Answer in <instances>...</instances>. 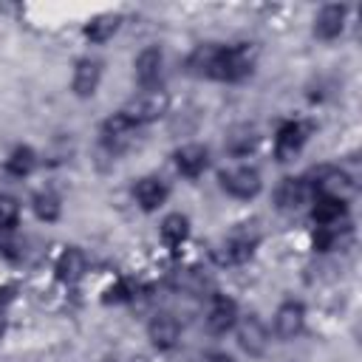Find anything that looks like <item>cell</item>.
Wrapping results in <instances>:
<instances>
[{"label": "cell", "instance_id": "obj_8", "mask_svg": "<svg viewBox=\"0 0 362 362\" xmlns=\"http://www.w3.org/2000/svg\"><path fill=\"white\" fill-rule=\"evenodd\" d=\"M161 71H164V54H161L158 45H150L136 57V79H139V85L144 90H156L158 88Z\"/></svg>", "mask_w": 362, "mask_h": 362}, {"label": "cell", "instance_id": "obj_23", "mask_svg": "<svg viewBox=\"0 0 362 362\" xmlns=\"http://www.w3.org/2000/svg\"><path fill=\"white\" fill-rule=\"evenodd\" d=\"M226 153H232V156H246V153H252L255 150V144H257V133H255V127H249V124H235L229 133H226Z\"/></svg>", "mask_w": 362, "mask_h": 362}, {"label": "cell", "instance_id": "obj_3", "mask_svg": "<svg viewBox=\"0 0 362 362\" xmlns=\"http://www.w3.org/2000/svg\"><path fill=\"white\" fill-rule=\"evenodd\" d=\"M167 107H170V96L161 88H156V90H141L139 96H133L122 113L139 127V124H147V122L161 119L167 113Z\"/></svg>", "mask_w": 362, "mask_h": 362}, {"label": "cell", "instance_id": "obj_1", "mask_svg": "<svg viewBox=\"0 0 362 362\" xmlns=\"http://www.w3.org/2000/svg\"><path fill=\"white\" fill-rule=\"evenodd\" d=\"M260 240V232L255 229V223H240L229 238L221 240V246L215 249V260L223 263V266H235V263H243L252 257L255 246Z\"/></svg>", "mask_w": 362, "mask_h": 362}, {"label": "cell", "instance_id": "obj_15", "mask_svg": "<svg viewBox=\"0 0 362 362\" xmlns=\"http://www.w3.org/2000/svg\"><path fill=\"white\" fill-rule=\"evenodd\" d=\"M133 195H136V201H139V206L144 212H153L167 201V184L158 175H144V178L136 181Z\"/></svg>", "mask_w": 362, "mask_h": 362}, {"label": "cell", "instance_id": "obj_28", "mask_svg": "<svg viewBox=\"0 0 362 362\" xmlns=\"http://www.w3.org/2000/svg\"><path fill=\"white\" fill-rule=\"evenodd\" d=\"M130 297H133V288H130V283H127V280H119L116 286H110V288H107V297H105V300L122 303V300H130Z\"/></svg>", "mask_w": 362, "mask_h": 362}, {"label": "cell", "instance_id": "obj_17", "mask_svg": "<svg viewBox=\"0 0 362 362\" xmlns=\"http://www.w3.org/2000/svg\"><path fill=\"white\" fill-rule=\"evenodd\" d=\"M308 195H311L308 181L288 175V178H283L280 187H277V206L286 209V212H294V209H300V206L308 201Z\"/></svg>", "mask_w": 362, "mask_h": 362}, {"label": "cell", "instance_id": "obj_21", "mask_svg": "<svg viewBox=\"0 0 362 362\" xmlns=\"http://www.w3.org/2000/svg\"><path fill=\"white\" fill-rule=\"evenodd\" d=\"M311 215H314L317 226L342 223V221H345V201H334V198L317 195V198H314V206H311Z\"/></svg>", "mask_w": 362, "mask_h": 362}, {"label": "cell", "instance_id": "obj_20", "mask_svg": "<svg viewBox=\"0 0 362 362\" xmlns=\"http://www.w3.org/2000/svg\"><path fill=\"white\" fill-rule=\"evenodd\" d=\"M311 240H314V249H320V252L345 249L351 243V226H348V221L334 223V226H317Z\"/></svg>", "mask_w": 362, "mask_h": 362}, {"label": "cell", "instance_id": "obj_4", "mask_svg": "<svg viewBox=\"0 0 362 362\" xmlns=\"http://www.w3.org/2000/svg\"><path fill=\"white\" fill-rule=\"evenodd\" d=\"M314 192L322 198H334V201H348L354 195V181L345 170L339 167H317L314 170V181H311Z\"/></svg>", "mask_w": 362, "mask_h": 362}, {"label": "cell", "instance_id": "obj_24", "mask_svg": "<svg viewBox=\"0 0 362 362\" xmlns=\"http://www.w3.org/2000/svg\"><path fill=\"white\" fill-rule=\"evenodd\" d=\"M187 238H189V221H187V215L173 212V215H167L161 221V240L167 246H181Z\"/></svg>", "mask_w": 362, "mask_h": 362}, {"label": "cell", "instance_id": "obj_26", "mask_svg": "<svg viewBox=\"0 0 362 362\" xmlns=\"http://www.w3.org/2000/svg\"><path fill=\"white\" fill-rule=\"evenodd\" d=\"M31 206H34V212H37V218L40 221H57L59 218V212H62V204H59V198L51 192V189H45V192H37L34 195V201H31Z\"/></svg>", "mask_w": 362, "mask_h": 362}, {"label": "cell", "instance_id": "obj_11", "mask_svg": "<svg viewBox=\"0 0 362 362\" xmlns=\"http://www.w3.org/2000/svg\"><path fill=\"white\" fill-rule=\"evenodd\" d=\"M99 79H102V62L99 59H90V57H82L74 68V79H71V88L79 99H88L96 93L99 88Z\"/></svg>", "mask_w": 362, "mask_h": 362}, {"label": "cell", "instance_id": "obj_7", "mask_svg": "<svg viewBox=\"0 0 362 362\" xmlns=\"http://www.w3.org/2000/svg\"><path fill=\"white\" fill-rule=\"evenodd\" d=\"M221 51H223V45H215V42L198 45L187 59L189 74L206 76V79H221Z\"/></svg>", "mask_w": 362, "mask_h": 362}, {"label": "cell", "instance_id": "obj_12", "mask_svg": "<svg viewBox=\"0 0 362 362\" xmlns=\"http://www.w3.org/2000/svg\"><path fill=\"white\" fill-rule=\"evenodd\" d=\"M235 322H238V305H235V300L232 297H223V294L212 297V305L206 311V328L212 334H226V331L235 328Z\"/></svg>", "mask_w": 362, "mask_h": 362}, {"label": "cell", "instance_id": "obj_25", "mask_svg": "<svg viewBox=\"0 0 362 362\" xmlns=\"http://www.w3.org/2000/svg\"><path fill=\"white\" fill-rule=\"evenodd\" d=\"M34 164H37V153L31 147H14L8 153V158H6V170L11 175H20V178L28 175L34 170Z\"/></svg>", "mask_w": 362, "mask_h": 362}, {"label": "cell", "instance_id": "obj_14", "mask_svg": "<svg viewBox=\"0 0 362 362\" xmlns=\"http://www.w3.org/2000/svg\"><path fill=\"white\" fill-rule=\"evenodd\" d=\"M206 164H209V153H206L204 144L192 141V144H184V147L175 150V167L187 178H198L206 170Z\"/></svg>", "mask_w": 362, "mask_h": 362}, {"label": "cell", "instance_id": "obj_16", "mask_svg": "<svg viewBox=\"0 0 362 362\" xmlns=\"http://www.w3.org/2000/svg\"><path fill=\"white\" fill-rule=\"evenodd\" d=\"M345 14H348L345 6H337V3L322 6L317 20H314V34L320 40H337L342 34V28H345Z\"/></svg>", "mask_w": 362, "mask_h": 362}, {"label": "cell", "instance_id": "obj_22", "mask_svg": "<svg viewBox=\"0 0 362 362\" xmlns=\"http://www.w3.org/2000/svg\"><path fill=\"white\" fill-rule=\"evenodd\" d=\"M119 25H122V17L113 14V11L96 14V17L88 20V25H85V37H88L90 42H107V40L119 31Z\"/></svg>", "mask_w": 362, "mask_h": 362}, {"label": "cell", "instance_id": "obj_9", "mask_svg": "<svg viewBox=\"0 0 362 362\" xmlns=\"http://www.w3.org/2000/svg\"><path fill=\"white\" fill-rule=\"evenodd\" d=\"M147 337H150V342H153L158 351H170V348L178 345L181 325H178V320H175L170 311H158V314L150 320V325H147Z\"/></svg>", "mask_w": 362, "mask_h": 362}, {"label": "cell", "instance_id": "obj_10", "mask_svg": "<svg viewBox=\"0 0 362 362\" xmlns=\"http://www.w3.org/2000/svg\"><path fill=\"white\" fill-rule=\"evenodd\" d=\"M235 325H238V342H240V348H243L249 356H260V354L266 351V345H269V331H266V325H263L255 314L243 317V320L235 322Z\"/></svg>", "mask_w": 362, "mask_h": 362}, {"label": "cell", "instance_id": "obj_19", "mask_svg": "<svg viewBox=\"0 0 362 362\" xmlns=\"http://www.w3.org/2000/svg\"><path fill=\"white\" fill-rule=\"evenodd\" d=\"M88 272V257L82 249H65L59 257H57V277L62 283H79Z\"/></svg>", "mask_w": 362, "mask_h": 362}, {"label": "cell", "instance_id": "obj_18", "mask_svg": "<svg viewBox=\"0 0 362 362\" xmlns=\"http://www.w3.org/2000/svg\"><path fill=\"white\" fill-rule=\"evenodd\" d=\"M133 133H136V124H133L122 110L113 113V116L102 124V139H105V144H107L110 150H122L124 144H130Z\"/></svg>", "mask_w": 362, "mask_h": 362}, {"label": "cell", "instance_id": "obj_30", "mask_svg": "<svg viewBox=\"0 0 362 362\" xmlns=\"http://www.w3.org/2000/svg\"><path fill=\"white\" fill-rule=\"evenodd\" d=\"M201 362H235L229 354H223V351H212V354H206Z\"/></svg>", "mask_w": 362, "mask_h": 362}, {"label": "cell", "instance_id": "obj_6", "mask_svg": "<svg viewBox=\"0 0 362 362\" xmlns=\"http://www.w3.org/2000/svg\"><path fill=\"white\" fill-rule=\"evenodd\" d=\"M308 133H311V124H305V122H286V124H280V130L274 136V156L280 161L294 158L300 153V147L305 144Z\"/></svg>", "mask_w": 362, "mask_h": 362}, {"label": "cell", "instance_id": "obj_5", "mask_svg": "<svg viewBox=\"0 0 362 362\" xmlns=\"http://www.w3.org/2000/svg\"><path fill=\"white\" fill-rule=\"evenodd\" d=\"M221 187L232 195V198H240V201H249L260 192L263 181H260V173L255 167H232V170H223L221 173Z\"/></svg>", "mask_w": 362, "mask_h": 362}, {"label": "cell", "instance_id": "obj_27", "mask_svg": "<svg viewBox=\"0 0 362 362\" xmlns=\"http://www.w3.org/2000/svg\"><path fill=\"white\" fill-rule=\"evenodd\" d=\"M20 221V201L11 195H0V232L11 229Z\"/></svg>", "mask_w": 362, "mask_h": 362}, {"label": "cell", "instance_id": "obj_29", "mask_svg": "<svg viewBox=\"0 0 362 362\" xmlns=\"http://www.w3.org/2000/svg\"><path fill=\"white\" fill-rule=\"evenodd\" d=\"M11 297H14V288H11V286H3V288H0V317H3L6 305L11 303Z\"/></svg>", "mask_w": 362, "mask_h": 362}, {"label": "cell", "instance_id": "obj_13", "mask_svg": "<svg viewBox=\"0 0 362 362\" xmlns=\"http://www.w3.org/2000/svg\"><path fill=\"white\" fill-rule=\"evenodd\" d=\"M303 322H305V308L294 300H286L274 311V334L280 339H294L303 331Z\"/></svg>", "mask_w": 362, "mask_h": 362}, {"label": "cell", "instance_id": "obj_2", "mask_svg": "<svg viewBox=\"0 0 362 362\" xmlns=\"http://www.w3.org/2000/svg\"><path fill=\"white\" fill-rule=\"evenodd\" d=\"M255 62H257V48L252 42L226 45L221 51V79H226V82L246 79L255 71Z\"/></svg>", "mask_w": 362, "mask_h": 362}]
</instances>
